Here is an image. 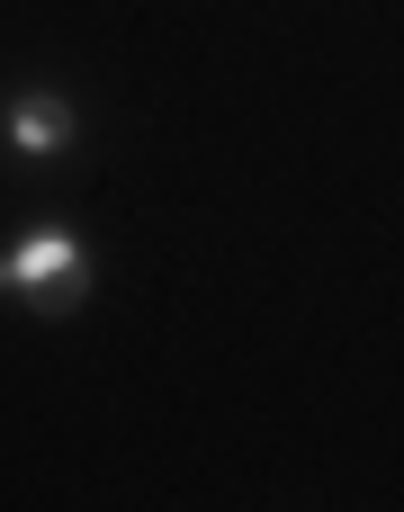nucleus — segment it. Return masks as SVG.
I'll use <instances>...</instances> for the list:
<instances>
[{"instance_id":"obj_2","label":"nucleus","mask_w":404,"mask_h":512,"mask_svg":"<svg viewBox=\"0 0 404 512\" xmlns=\"http://www.w3.org/2000/svg\"><path fill=\"white\" fill-rule=\"evenodd\" d=\"M81 144V108L63 99V90H18L9 99V153H27V162H54V153H72Z\"/></svg>"},{"instance_id":"obj_1","label":"nucleus","mask_w":404,"mask_h":512,"mask_svg":"<svg viewBox=\"0 0 404 512\" xmlns=\"http://www.w3.org/2000/svg\"><path fill=\"white\" fill-rule=\"evenodd\" d=\"M0 288L27 297L36 315H72L90 297V243L72 225H27L9 252H0Z\"/></svg>"}]
</instances>
